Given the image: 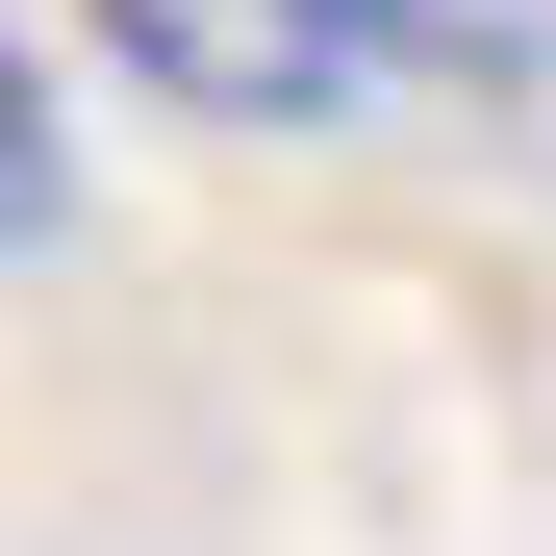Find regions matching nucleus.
Here are the masks:
<instances>
[{"label":"nucleus","instance_id":"2","mask_svg":"<svg viewBox=\"0 0 556 556\" xmlns=\"http://www.w3.org/2000/svg\"><path fill=\"white\" fill-rule=\"evenodd\" d=\"M51 203H76V127H51V51L0 26V253H51Z\"/></svg>","mask_w":556,"mask_h":556},{"label":"nucleus","instance_id":"1","mask_svg":"<svg viewBox=\"0 0 556 556\" xmlns=\"http://www.w3.org/2000/svg\"><path fill=\"white\" fill-rule=\"evenodd\" d=\"M152 102L203 127H329L380 102V76H455V102H506V76H556V0H76Z\"/></svg>","mask_w":556,"mask_h":556}]
</instances>
